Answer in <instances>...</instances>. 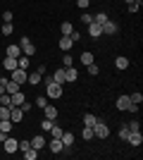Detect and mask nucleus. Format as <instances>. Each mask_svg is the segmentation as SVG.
<instances>
[{
    "label": "nucleus",
    "mask_w": 143,
    "mask_h": 160,
    "mask_svg": "<svg viewBox=\"0 0 143 160\" xmlns=\"http://www.w3.org/2000/svg\"><path fill=\"white\" fill-rule=\"evenodd\" d=\"M102 33H105V36H115V33H117V24H115V22H105V24H102Z\"/></svg>",
    "instance_id": "9"
},
{
    "label": "nucleus",
    "mask_w": 143,
    "mask_h": 160,
    "mask_svg": "<svg viewBox=\"0 0 143 160\" xmlns=\"http://www.w3.org/2000/svg\"><path fill=\"white\" fill-rule=\"evenodd\" d=\"M126 141H129V143H131V146H141V143H143V134L141 132H131L129 134V139H126Z\"/></svg>",
    "instance_id": "10"
},
{
    "label": "nucleus",
    "mask_w": 143,
    "mask_h": 160,
    "mask_svg": "<svg viewBox=\"0 0 143 160\" xmlns=\"http://www.w3.org/2000/svg\"><path fill=\"white\" fill-rule=\"evenodd\" d=\"M0 77H2V72H0Z\"/></svg>",
    "instance_id": "49"
},
{
    "label": "nucleus",
    "mask_w": 143,
    "mask_h": 160,
    "mask_svg": "<svg viewBox=\"0 0 143 160\" xmlns=\"http://www.w3.org/2000/svg\"><path fill=\"white\" fill-rule=\"evenodd\" d=\"M2 19H5V22H12V12H10V10H5V14H2Z\"/></svg>",
    "instance_id": "47"
},
{
    "label": "nucleus",
    "mask_w": 143,
    "mask_h": 160,
    "mask_svg": "<svg viewBox=\"0 0 143 160\" xmlns=\"http://www.w3.org/2000/svg\"><path fill=\"white\" fill-rule=\"evenodd\" d=\"M143 5V0H136V2H129V12H138Z\"/></svg>",
    "instance_id": "36"
},
{
    "label": "nucleus",
    "mask_w": 143,
    "mask_h": 160,
    "mask_svg": "<svg viewBox=\"0 0 143 160\" xmlns=\"http://www.w3.org/2000/svg\"><path fill=\"white\" fill-rule=\"evenodd\" d=\"M41 79H43V74H41V72H31V74L26 77V81L31 84V86H38V84H41Z\"/></svg>",
    "instance_id": "14"
},
{
    "label": "nucleus",
    "mask_w": 143,
    "mask_h": 160,
    "mask_svg": "<svg viewBox=\"0 0 143 160\" xmlns=\"http://www.w3.org/2000/svg\"><path fill=\"white\" fill-rule=\"evenodd\" d=\"M0 105H12V96L7 93V91H5L2 96H0Z\"/></svg>",
    "instance_id": "32"
},
{
    "label": "nucleus",
    "mask_w": 143,
    "mask_h": 160,
    "mask_svg": "<svg viewBox=\"0 0 143 160\" xmlns=\"http://www.w3.org/2000/svg\"><path fill=\"white\" fill-rule=\"evenodd\" d=\"M0 132L10 134V132H12V122H10V120H0Z\"/></svg>",
    "instance_id": "23"
},
{
    "label": "nucleus",
    "mask_w": 143,
    "mask_h": 160,
    "mask_svg": "<svg viewBox=\"0 0 143 160\" xmlns=\"http://www.w3.org/2000/svg\"><path fill=\"white\" fill-rule=\"evenodd\" d=\"M115 67L117 69H126V67H129V58H122V55L115 58Z\"/></svg>",
    "instance_id": "18"
},
{
    "label": "nucleus",
    "mask_w": 143,
    "mask_h": 160,
    "mask_svg": "<svg viewBox=\"0 0 143 160\" xmlns=\"http://www.w3.org/2000/svg\"><path fill=\"white\" fill-rule=\"evenodd\" d=\"M5 55H7V58H19V55H21V48H19V43H17V46H7Z\"/></svg>",
    "instance_id": "16"
},
{
    "label": "nucleus",
    "mask_w": 143,
    "mask_h": 160,
    "mask_svg": "<svg viewBox=\"0 0 143 160\" xmlns=\"http://www.w3.org/2000/svg\"><path fill=\"white\" fill-rule=\"evenodd\" d=\"M5 139H7V134H2V132H0V143H2Z\"/></svg>",
    "instance_id": "48"
},
{
    "label": "nucleus",
    "mask_w": 143,
    "mask_h": 160,
    "mask_svg": "<svg viewBox=\"0 0 143 160\" xmlns=\"http://www.w3.org/2000/svg\"><path fill=\"white\" fill-rule=\"evenodd\" d=\"M53 124H55V120H48V117H45V120L41 122V129H43V132H50V129H53Z\"/></svg>",
    "instance_id": "31"
},
{
    "label": "nucleus",
    "mask_w": 143,
    "mask_h": 160,
    "mask_svg": "<svg viewBox=\"0 0 143 160\" xmlns=\"http://www.w3.org/2000/svg\"><path fill=\"white\" fill-rule=\"evenodd\" d=\"M50 134H53V139H60V134H62V129L57 127V124H53V129H50Z\"/></svg>",
    "instance_id": "43"
},
{
    "label": "nucleus",
    "mask_w": 143,
    "mask_h": 160,
    "mask_svg": "<svg viewBox=\"0 0 143 160\" xmlns=\"http://www.w3.org/2000/svg\"><path fill=\"white\" fill-rule=\"evenodd\" d=\"M79 79V69L76 67H64V81H76Z\"/></svg>",
    "instance_id": "8"
},
{
    "label": "nucleus",
    "mask_w": 143,
    "mask_h": 160,
    "mask_svg": "<svg viewBox=\"0 0 143 160\" xmlns=\"http://www.w3.org/2000/svg\"><path fill=\"white\" fill-rule=\"evenodd\" d=\"M86 69H88V74H91V77H95V74L100 72V69H98V65H95V62H91V65L86 67Z\"/></svg>",
    "instance_id": "40"
},
{
    "label": "nucleus",
    "mask_w": 143,
    "mask_h": 160,
    "mask_svg": "<svg viewBox=\"0 0 143 160\" xmlns=\"http://www.w3.org/2000/svg\"><path fill=\"white\" fill-rule=\"evenodd\" d=\"M81 22H83V24H86V27H88L91 22H93V14H88V12H83V14H81Z\"/></svg>",
    "instance_id": "41"
},
{
    "label": "nucleus",
    "mask_w": 143,
    "mask_h": 160,
    "mask_svg": "<svg viewBox=\"0 0 143 160\" xmlns=\"http://www.w3.org/2000/svg\"><path fill=\"white\" fill-rule=\"evenodd\" d=\"M19 148H21V151H26V148H31V141H26V139H24V141H19Z\"/></svg>",
    "instance_id": "46"
},
{
    "label": "nucleus",
    "mask_w": 143,
    "mask_h": 160,
    "mask_svg": "<svg viewBox=\"0 0 143 160\" xmlns=\"http://www.w3.org/2000/svg\"><path fill=\"white\" fill-rule=\"evenodd\" d=\"M91 62H93V53H88V50H86V53H81V65L88 67Z\"/></svg>",
    "instance_id": "27"
},
{
    "label": "nucleus",
    "mask_w": 143,
    "mask_h": 160,
    "mask_svg": "<svg viewBox=\"0 0 143 160\" xmlns=\"http://www.w3.org/2000/svg\"><path fill=\"white\" fill-rule=\"evenodd\" d=\"M72 46H74V41L69 38V36H62V38H60V50H62V53H69Z\"/></svg>",
    "instance_id": "12"
},
{
    "label": "nucleus",
    "mask_w": 143,
    "mask_h": 160,
    "mask_svg": "<svg viewBox=\"0 0 143 160\" xmlns=\"http://www.w3.org/2000/svg\"><path fill=\"white\" fill-rule=\"evenodd\" d=\"M129 127H122V129H119V139H122V141H126V139H129Z\"/></svg>",
    "instance_id": "38"
},
{
    "label": "nucleus",
    "mask_w": 143,
    "mask_h": 160,
    "mask_svg": "<svg viewBox=\"0 0 143 160\" xmlns=\"http://www.w3.org/2000/svg\"><path fill=\"white\" fill-rule=\"evenodd\" d=\"M0 31H2V36H10V33L14 31V27H12V22H5L2 27H0Z\"/></svg>",
    "instance_id": "24"
},
{
    "label": "nucleus",
    "mask_w": 143,
    "mask_h": 160,
    "mask_svg": "<svg viewBox=\"0 0 143 160\" xmlns=\"http://www.w3.org/2000/svg\"><path fill=\"white\" fill-rule=\"evenodd\" d=\"M36 105H38V108H45L48 105V96H38V98H36Z\"/></svg>",
    "instance_id": "39"
},
{
    "label": "nucleus",
    "mask_w": 143,
    "mask_h": 160,
    "mask_svg": "<svg viewBox=\"0 0 143 160\" xmlns=\"http://www.w3.org/2000/svg\"><path fill=\"white\" fill-rule=\"evenodd\" d=\"M69 38H72V41H74V43H76V41H81V33H79V31H76V29H74V31L69 33Z\"/></svg>",
    "instance_id": "45"
},
{
    "label": "nucleus",
    "mask_w": 143,
    "mask_h": 160,
    "mask_svg": "<svg viewBox=\"0 0 143 160\" xmlns=\"http://www.w3.org/2000/svg\"><path fill=\"white\" fill-rule=\"evenodd\" d=\"M129 100L134 103V105H141V103H143V96H141V93H131V96H129Z\"/></svg>",
    "instance_id": "35"
},
{
    "label": "nucleus",
    "mask_w": 143,
    "mask_h": 160,
    "mask_svg": "<svg viewBox=\"0 0 143 160\" xmlns=\"http://www.w3.org/2000/svg\"><path fill=\"white\" fill-rule=\"evenodd\" d=\"M48 148H50L53 153H62V151H64V146H62V141H60V139H53L50 143H48Z\"/></svg>",
    "instance_id": "15"
},
{
    "label": "nucleus",
    "mask_w": 143,
    "mask_h": 160,
    "mask_svg": "<svg viewBox=\"0 0 143 160\" xmlns=\"http://www.w3.org/2000/svg\"><path fill=\"white\" fill-rule=\"evenodd\" d=\"M24 158L26 160H36L38 158V151H36V148H26V151H24Z\"/></svg>",
    "instance_id": "26"
},
{
    "label": "nucleus",
    "mask_w": 143,
    "mask_h": 160,
    "mask_svg": "<svg viewBox=\"0 0 143 160\" xmlns=\"http://www.w3.org/2000/svg\"><path fill=\"white\" fill-rule=\"evenodd\" d=\"M126 127H129V132H141V124H138V120L129 122V124H126Z\"/></svg>",
    "instance_id": "37"
},
{
    "label": "nucleus",
    "mask_w": 143,
    "mask_h": 160,
    "mask_svg": "<svg viewBox=\"0 0 143 160\" xmlns=\"http://www.w3.org/2000/svg\"><path fill=\"white\" fill-rule=\"evenodd\" d=\"M93 22H98V24H100V27H102V24L107 22V14H105V12H98V14H95V17H93Z\"/></svg>",
    "instance_id": "34"
},
{
    "label": "nucleus",
    "mask_w": 143,
    "mask_h": 160,
    "mask_svg": "<svg viewBox=\"0 0 143 160\" xmlns=\"http://www.w3.org/2000/svg\"><path fill=\"white\" fill-rule=\"evenodd\" d=\"M129 105H131L129 96H119L117 98V110H129Z\"/></svg>",
    "instance_id": "13"
},
{
    "label": "nucleus",
    "mask_w": 143,
    "mask_h": 160,
    "mask_svg": "<svg viewBox=\"0 0 143 160\" xmlns=\"http://www.w3.org/2000/svg\"><path fill=\"white\" fill-rule=\"evenodd\" d=\"M88 2H91V0H76V7H79V10H86Z\"/></svg>",
    "instance_id": "44"
},
{
    "label": "nucleus",
    "mask_w": 143,
    "mask_h": 160,
    "mask_svg": "<svg viewBox=\"0 0 143 160\" xmlns=\"http://www.w3.org/2000/svg\"><path fill=\"white\" fill-rule=\"evenodd\" d=\"M10 74H12V81H17L19 86L24 84V81H26V77H29V74H26V69H19V67H17V69H12Z\"/></svg>",
    "instance_id": "4"
},
{
    "label": "nucleus",
    "mask_w": 143,
    "mask_h": 160,
    "mask_svg": "<svg viewBox=\"0 0 143 160\" xmlns=\"http://www.w3.org/2000/svg\"><path fill=\"white\" fill-rule=\"evenodd\" d=\"M5 91H7V93H17V91H19V84H17V81H12V79H7Z\"/></svg>",
    "instance_id": "19"
},
{
    "label": "nucleus",
    "mask_w": 143,
    "mask_h": 160,
    "mask_svg": "<svg viewBox=\"0 0 143 160\" xmlns=\"http://www.w3.org/2000/svg\"><path fill=\"white\" fill-rule=\"evenodd\" d=\"M12 96V105H21V103H24V93H21V91H17V93H10ZM10 105V108H12Z\"/></svg>",
    "instance_id": "21"
},
{
    "label": "nucleus",
    "mask_w": 143,
    "mask_h": 160,
    "mask_svg": "<svg viewBox=\"0 0 143 160\" xmlns=\"http://www.w3.org/2000/svg\"><path fill=\"white\" fill-rule=\"evenodd\" d=\"M43 117H48V120H57V108L48 103V105L43 108Z\"/></svg>",
    "instance_id": "11"
},
{
    "label": "nucleus",
    "mask_w": 143,
    "mask_h": 160,
    "mask_svg": "<svg viewBox=\"0 0 143 160\" xmlns=\"http://www.w3.org/2000/svg\"><path fill=\"white\" fill-rule=\"evenodd\" d=\"M62 65H64V67H74V60H72V55H64V58H62Z\"/></svg>",
    "instance_id": "42"
},
{
    "label": "nucleus",
    "mask_w": 143,
    "mask_h": 160,
    "mask_svg": "<svg viewBox=\"0 0 143 160\" xmlns=\"http://www.w3.org/2000/svg\"><path fill=\"white\" fill-rule=\"evenodd\" d=\"M43 146H45V139H43L41 134H38V136H34V139H31V148H36V151H41Z\"/></svg>",
    "instance_id": "17"
},
{
    "label": "nucleus",
    "mask_w": 143,
    "mask_h": 160,
    "mask_svg": "<svg viewBox=\"0 0 143 160\" xmlns=\"http://www.w3.org/2000/svg\"><path fill=\"white\" fill-rule=\"evenodd\" d=\"M45 96L48 98H62V84H55L53 79H45Z\"/></svg>",
    "instance_id": "1"
},
{
    "label": "nucleus",
    "mask_w": 143,
    "mask_h": 160,
    "mask_svg": "<svg viewBox=\"0 0 143 160\" xmlns=\"http://www.w3.org/2000/svg\"><path fill=\"white\" fill-rule=\"evenodd\" d=\"M0 120H10V105H0Z\"/></svg>",
    "instance_id": "33"
},
{
    "label": "nucleus",
    "mask_w": 143,
    "mask_h": 160,
    "mask_svg": "<svg viewBox=\"0 0 143 160\" xmlns=\"http://www.w3.org/2000/svg\"><path fill=\"white\" fill-rule=\"evenodd\" d=\"M2 146H5V153H14V151L19 148V141L12 139V136H7V139L2 141Z\"/></svg>",
    "instance_id": "5"
},
{
    "label": "nucleus",
    "mask_w": 143,
    "mask_h": 160,
    "mask_svg": "<svg viewBox=\"0 0 143 160\" xmlns=\"http://www.w3.org/2000/svg\"><path fill=\"white\" fill-rule=\"evenodd\" d=\"M93 136H98V139H107V136H110V127L105 124V122L98 120L93 124Z\"/></svg>",
    "instance_id": "2"
},
{
    "label": "nucleus",
    "mask_w": 143,
    "mask_h": 160,
    "mask_svg": "<svg viewBox=\"0 0 143 160\" xmlns=\"http://www.w3.org/2000/svg\"><path fill=\"white\" fill-rule=\"evenodd\" d=\"M53 81L55 84H64V69H57V72L53 74Z\"/></svg>",
    "instance_id": "25"
},
{
    "label": "nucleus",
    "mask_w": 143,
    "mask_h": 160,
    "mask_svg": "<svg viewBox=\"0 0 143 160\" xmlns=\"http://www.w3.org/2000/svg\"><path fill=\"white\" fill-rule=\"evenodd\" d=\"M81 139H83V141H91V139H93V127H83Z\"/></svg>",
    "instance_id": "28"
},
{
    "label": "nucleus",
    "mask_w": 143,
    "mask_h": 160,
    "mask_svg": "<svg viewBox=\"0 0 143 160\" xmlns=\"http://www.w3.org/2000/svg\"><path fill=\"white\" fill-rule=\"evenodd\" d=\"M95 122H98V117H95V115H83V124H86V127H93Z\"/></svg>",
    "instance_id": "29"
},
{
    "label": "nucleus",
    "mask_w": 143,
    "mask_h": 160,
    "mask_svg": "<svg viewBox=\"0 0 143 160\" xmlns=\"http://www.w3.org/2000/svg\"><path fill=\"white\" fill-rule=\"evenodd\" d=\"M62 36H69V33L74 31V27H72V22H62V27H60Z\"/></svg>",
    "instance_id": "22"
},
{
    "label": "nucleus",
    "mask_w": 143,
    "mask_h": 160,
    "mask_svg": "<svg viewBox=\"0 0 143 160\" xmlns=\"http://www.w3.org/2000/svg\"><path fill=\"white\" fill-rule=\"evenodd\" d=\"M88 36H91V38H100V36H102V29H100L98 22H91V24H88Z\"/></svg>",
    "instance_id": "6"
},
{
    "label": "nucleus",
    "mask_w": 143,
    "mask_h": 160,
    "mask_svg": "<svg viewBox=\"0 0 143 160\" xmlns=\"http://www.w3.org/2000/svg\"><path fill=\"white\" fill-rule=\"evenodd\" d=\"M19 48H21V53H24V55H34L36 53V46L31 43V38H26V36L19 41Z\"/></svg>",
    "instance_id": "3"
},
{
    "label": "nucleus",
    "mask_w": 143,
    "mask_h": 160,
    "mask_svg": "<svg viewBox=\"0 0 143 160\" xmlns=\"http://www.w3.org/2000/svg\"><path fill=\"white\" fill-rule=\"evenodd\" d=\"M17 67H19V69H26V67H29V58L19 55V58H17Z\"/></svg>",
    "instance_id": "30"
},
{
    "label": "nucleus",
    "mask_w": 143,
    "mask_h": 160,
    "mask_svg": "<svg viewBox=\"0 0 143 160\" xmlns=\"http://www.w3.org/2000/svg\"><path fill=\"white\" fill-rule=\"evenodd\" d=\"M2 65H5L7 72H12V69H17V58H5V62H2Z\"/></svg>",
    "instance_id": "20"
},
{
    "label": "nucleus",
    "mask_w": 143,
    "mask_h": 160,
    "mask_svg": "<svg viewBox=\"0 0 143 160\" xmlns=\"http://www.w3.org/2000/svg\"><path fill=\"white\" fill-rule=\"evenodd\" d=\"M60 141H62V146H64V148H72V146H74V134L62 132L60 134Z\"/></svg>",
    "instance_id": "7"
}]
</instances>
